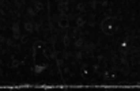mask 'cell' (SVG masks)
<instances>
[{"mask_svg": "<svg viewBox=\"0 0 140 91\" xmlns=\"http://www.w3.org/2000/svg\"><path fill=\"white\" fill-rule=\"evenodd\" d=\"M113 19H116V18H113V16H109V18H106L105 21H103V23H102V31L105 33V34H108V35H112L114 33V29H116V25H114V22H112Z\"/></svg>", "mask_w": 140, "mask_h": 91, "instance_id": "obj_1", "label": "cell"}, {"mask_svg": "<svg viewBox=\"0 0 140 91\" xmlns=\"http://www.w3.org/2000/svg\"><path fill=\"white\" fill-rule=\"evenodd\" d=\"M57 25H58V27H61V29H68V27H70V19H68L67 15H60Z\"/></svg>", "mask_w": 140, "mask_h": 91, "instance_id": "obj_2", "label": "cell"}, {"mask_svg": "<svg viewBox=\"0 0 140 91\" xmlns=\"http://www.w3.org/2000/svg\"><path fill=\"white\" fill-rule=\"evenodd\" d=\"M58 11H60V15H67V11H70V1L65 0V1H60L57 4Z\"/></svg>", "mask_w": 140, "mask_h": 91, "instance_id": "obj_3", "label": "cell"}, {"mask_svg": "<svg viewBox=\"0 0 140 91\" xmlns=\"http://www.w3.org/2000/svg\"><path fill=\"white\" fill-rule=\"evenodd\" d=\"M83 45H84V41H83L82 37H79V38H76V41L73 42V46L76 48V49H82Z\"/></svg>", "mask_w": 140, "mask_h": 91, "instance_id": "obj_4", "label": "cell"}, {"mask_svg": "<svg viewBox=\"0 0 140 91\" xmlns=\"http://www.w3.org/2000/svg\"><path fill=\"white\" fill-rule=\"evenodd\" d=\"M25 30L27 33H34V23L33 22H26L25 23Z\"/></svg>", "mask_w": 140, "mask_h": 91, "instance_id": "obj_5", "label": "cell"}, {"mask_svg": "<svg viewBox=\"0 0 140 91\" xmlns=\"http://www.w3.org/2000/svg\"><path fill=\"white\" fill-rule=\"evenodd\" d=\"M34 10L35 11H42L44 10V4L41 3V1H38V0H34Z\"/></svg>", "mask_w": 140, "mask_h": 91, "instance_id": "obj_6", "label": "cell"}, {"mask_svg": "<svg viewBox=\"0 0 140 91\" xmlns=\"http://www.w3.org/2000/svg\"><path fill=\"white\" fill-rule=\"evenodd\" d=\"M84 25H86V21L83 19L82 16H78V18H76V27H79V29H80V27H83Z\"/></svg>", "mask_w": 140, "mask_h": 91, "instance_id": "obj_7", "label": "cell"}, {"mask_svg": "<svg viewBox=\"0 0 140 91\" xmlns=\"http://www.w3.org/2000/svg\"><path fill=\"white\" fill-rule=\"evenodd\" d=\"M45 68H46V65H34V67H33V71H34L35 74H40V72H42Z\"/></svg>", "mask_w": 140, "mask_h": 91, "instance_id": "obj_8", "label": "cell"}, {"mask_svg": "<svg viewBox=\"0 0 140 91\" xmlns=\"http://www.w3.org/2000/svg\"><path fill=\"white\" fill-rule=\"evenodd\" d=\"M11 30H12V33H21V27H19V23L18 22H14L12 23V26H11Z\"/></svg>", "mask_w": 140, "mask_h": 91, "instance_id": "obj_9", "label": "cell"}, {"mask_svg": "<svg viewBox=\"0 0 140 91\" xmlns=\"http://www.w3.org/2000/svg\"><path fill=\"white\" fill-rule=\"evenodd\" d=\"M63 45H64L65 48L70 45V35H68V34H65L64 37H63Z\"/></svg>", "mask_w": 140, "mask_h": 91, "instance_id": "obj_10", "label": "cell"}, {"mask_svg": "<svg viewBox=\"0 0 140 91\" xmlns=\"http://www.w3.org/2000/svg\"><path fill=\"white\" fill-rule=\"evenodd\" d=\"M27 14H29L30 16H35V15H37V11H35L33 7H29V8H27Z\"/></svg>", "mask_w": 140, "mask_h": 91, "instance_id": "obj_11", "label": "cell"}, {"mask_svg": "<svg viewBox=\"0 0 140 91\" xmlns=\"http://www.w3.org/2000/svg\"><path fill=\"white\" fill-rule=\"evenodd\" d=\"M84 3H78V6H76V10H78V12H83L84 11Z\"/></svg>", "mask_w": 140, "mask_h": 91, "instance_id": "obj_12", "label": "cell"}, {"mask_svg": "<svg viewBox=\"0 0 140 91\" xmlns=\"http://www.w3.org/2000/svg\"><path fill=\"white\" fill-rule=\"evenodd\" d=\"M41 27H42L41 22H35V23H34V31H40V30H41Z\"/></svg>", "mask_w": 140, "mask_h": 91, "instance_id": "obj_13", "label": "cell"}, {"mask_svg": "<svg viewBox=\"0 0 140 91\" xmlns=\"http://www.w3.org/2000/svg\"><path fill=\"white\" fill-rule=\"evenodd\" d=\"M75 59H76V60H82V59H83V52L78 50V52L75 53Z\"/></svg>", "mask_w": 140, "mask_h": 91, "instance_id": "obj_14", "label": "cell"}, {"mask_svg": "<svg viewBox=\"0 0 140 91\" xmlns=\"http://www.w3.org/2000/svg\"><path fill=\"white\" fill-rule=\"evenodd\" d=\"M18 65H19V61H18L16 59H14V57H12V63H11V65H10V67H11V68H16Z\"/></svg>", "mask_w": 140, "mask_h": 91, "instance_id": "obj_15", "label": "cell"}, {"mask_svg": "<svg viewBox=\"0 0 140 91\" xmlns=\"http://www.w3.org/2000/svg\"><path fill=\"white\" fill-rule=\"evenodd\" d=\"M56 64H57V67H61V65L64 64V59H60V57H56Z\"/></svg>", "mask_w": 140, "mask_h": 91, "instance_id": "obj_16", "label": "cell"}, {"mask_svg": "<svg viewBox=\"0 0 140 91\" xmlns=\"http://www.w3.org/2000/svg\"><path fill=\"white\" fill-rule=\"evenodd\" d=\"M12 39H14V41L21 39V33H15V34H12Z\"/></svg>", "mask_w": 140, "mask_h": 91, "instance_id": "obj_17", "label": "cell"}, {"mask_svg": "<svg viewBox=\"0 0 140 91\" xmlns=\"http://www.w3.org/2000/svg\"><path fill=\"white\" fill-rule=\"evenodd\" d=\"M120 61H121V64H123V65H128V60H126L124 56L121 57V59H120Z\"/></svg>", "mask_w": 140, "mask_h": 91, "instance_id": "obj_18", "label": "cell"}, {"mask_svg": "<svg viewBox=\"0 0 140 91\" xmlns=\"http://www.w3.org/2000/svg\"><path fill=\"white\" fill-rule=\"evenodd\" d=\"M6 42H7V45H8V46H12V45H14V39H12V38H7Z\"/></svg>", "mask_w": 140, "mask_h": 91, "instance_id": "obj_19", "label": "cell"}, {"mask_svg": "<svg viewBox=\"0 0 140 91\" xmlns=\"http://www.w3.org/2000/svg\"><path fill=\"white\" fill-rule=\"evenodd\" d=\"M21 42L22 44H26L27 42V35H21Z\"/></svg>", "mask_w": 140, "mask_h": 91, "instance_id": "obj_20", "label": "cell"}, {"mask_svg": "<svg viewBox=\"0 0 140 91\" xmlns=\"http://www.w3.org/2000/svg\"><path fill=\"white\" fill-rule=\"evenodd\" d=\"M109 79H110V74L106 71L105 74H103V80H109Z\"/></svg>", "mask_w": 140, "mask_h": 91, "instance_id": "obj_21", "label": "cell"}, {"mask_svg": "<svg viewBox=\"0 0 140 91\" xmlns=\"http://www.w3.org/2000/svg\"><path fill=\"white\" fill-rule=\"evenodd\" d=\"M63 59L68 60V59H70V53H68V52H63Z\"/></svg>", "mask_w": 140, "mask_h": 91, "instance_id": "obj_22", "label": "cell"}, {"mask_svg": "<svg viewBox=\"0 0 140 91\" xmlns=\"http://www.w3.org/2000/svg\"><path fill=\"white\" fill-rule=\"evenodd\" d=\"M70 72H71L70 67H65V68H64V74H67V75H68V74H70Z\"/></svg>", "mask_w": 140, "mask_h": 91, "instance_id": "obj_23", "label": "cell"}, {"mask_svg": "<svg viewBox=\"0 0 140 91\" xmlns=\"http://www.w3.org/2000/svg\"><path fill=\"white\" fill-rule=\"evenodd\" d=\"M109 3H108V0H102V7H108Z\"/></svg>", "mask_w": 140, "mask_h": 91, "instance_id": "obj_24", "label": "cell"}, {"mask_svg": "<svg viewBox=\"0 0 140 91\" xmlns=\"http://www.w3.org/2000/svg\"><path fill=\"white\" fill-rule=\"evenodd\" d=\"M6 42V38H4V35H0V44H3Z\"/></svg>", "mask_w": 140, "mask_h": 91, "instance_id": "obj_25", "label": "cell"}, {"mask_svg": "<svg viewBox=\"0 0 140 91\" xmlns=\"http://www.w3.org/2000/svg\"><path fill=\"white\" fill-rule=\"evenodd\" d=\"M93 69H94V71H98V69H99V64H95V65L93 67Z\"/></svg>", "mask_w": 140, "mask_h": 91, "instance_id": "obj_26", "label": "cell"}, {"mask_svg": "<svg viewBox=\"0 0 140 91\" xmlns=\"http://www.w3.org/2000/svg\"><path fill=\"white\" fill-rule=\"evenodd\" d=\"M102 59H103V56H102V54H99V56H98V61H101Z\"/></svg>", "mask_w": 140, "mask_h": 91, "instance_id": "obj_27", "label": "cell"}, {"mask_svg": "<svg viewBox=\"0 0 140 91\" xmlns=\"http://www.w3.org/2000/svg\"><path fill=\"white\" fill-rule=\"evenodd\" d=\"M1 75H3V71H1V69H0V76H1Z\"/></svg>", "mask_w": 140, "mask_h": 91, "instance_id": "obj_28", "label": "cell"}, {"mask_svg": "<svg viewBox=\"0 0 140 91\" xmlns=\"http://www.w3.org/2000/svg\"><path fill=\"white\" fill-rule=\"evenodd\" d=\"M0 29H1V25H0Z\"/></svg>", "mask_w": 140, "mask_h": 91, "instance_id": "obj_29", "label": "cell"}]
</instances>
